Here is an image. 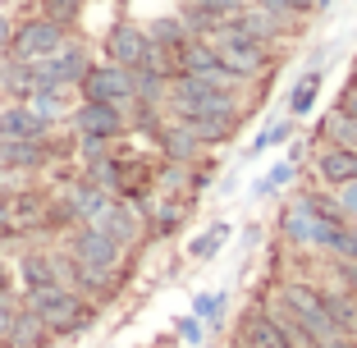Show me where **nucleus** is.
Listing matches in <instances>:
<instances>
[{
    "mask_svg": "<svg viewBox=\"0 0 357 348\" xmlns=\"http://www.w3.org/2000/svg\"><path fill=\"white\" fill-rule=\"evenodd\" d=\"M206 42L215 46V55L225 60V69H229L238 83H248L252 74H261L266 64H271V46H261L257 37H248V32H243L234 19H225L220 28L206 37Z\"/></svg>",
    "mask_w": 357,
    "mask_h": 348,
    "instance_id": "nucleus-1",
    "label": "nucleus"
},
{
    "mask_svg": "<svg viewBox=\"0 0 357 348\" xmlns=\"http://www.w3.org/2000/svg\"><path fill=\"white\" fill-rule=\"evenodd\" d=\"M28 307L46 321V330H51V335H69V330H83L87 321H92L87 298L78 294V289H69V285L32 289V294H28Z\"/></svg>",
    "mask_w": 357,
    "mask_h": 348,
    "instance_id": "nucleus-2",
    "label": "nucleus"
},
{
    "mask_svg": "<svg viewBox=\"0 0 357 348\" xmlns=\"http://www.w3.org/2000/svg\"><path fill=\"white\" fill-rule=\"evenodd\" d=\"M275 298H280V303L289 307L307 330H312V339L321 348H326L330 339H339L335 321H330V307H326V294H316L312 285H280V294H275Z\"/></svg>",
    "mask_w": 357,
    "mask_h": 348,
    "instance_id": "nucleus-3",
    "label": "nucleus"
},
{
    "mask_svg": "<svg viewBox=\"0 0 357 348\" xmlns=\"http://www.w3.org/2000/svg\"><path fill=\"white\" fill-rule=\"evenodd\" d=\"M64 42H69V28H64V23H55V19H28L23 28H14L10 51H5V55L19 60V64H32V60L55 55Z\"/></svg>",
    "mask_w": 357,
    "mask_h": 348,
    "instance_id": "nucleus-4",
    "label": "nucleus"
},
{
    "mask_svg": "<svg viewBox=\"0 0 357 348\" xmlns=\"http://www.w3.org/2000/svg\"><path fill=\"white\" fill-rule=\"evenodd\" d=\"M348 220H330V215H321V211H312L303 197L294 202V206H284V215H280V229H284V239H294V243H312V248H335V239H339V229H344Z\"/></svg>",
    "mask_w": 357,
    "mask_h": 348,
    "instance_id": "nucleus-5",
    "label": "nucleus"
},
{
    "mask_svg": "<svg viewBox=\"0 0 357 348\" xmlns=\"http://www.w3.org/2000/svg\"><path fill=\"white\" fill-rule=\"evenodd\" d=\"M83 101H110V106H124V101H137V69H124V64H92L87 78L78 83Z\"/></svg>",
    "mask_w": 357,
    "mask_h": 348,
    "instance_id": "nucleus-6",
    "label": "nucleus"
},
{
    "mask_svg": "<svg viewBox=\"0 0 357 348\" xmlns=\"http://www.w3.org/2000/svg\"><path fill=\"white\" fill-rule=\"evenodd\" d=\"M147 51H151V37H147V28L133 23V19H119L115 28L105 32V55H110V64L137 69V64L147 60Z\"/></svg>",
    "mask_w": 357,
    "mask_h": 348,
    "instance_id": "nucleus-7",
    "label": "nucleus"
},
{
    "mask_svg": "<svg viewBox=\"0 0 357 348\" xmlns=\"http://www.w3.org/2000/svg\"><path fill=\"white\" fill-rule=\"evenodd\" d=\"M74 133L78 137H119L124 133V110L110 106V101H83L74 110Z\"/></svg>",
    "mask_w": 357,
    "mask_h": 348,
    "instance_id": "nucleus-8",
    "label": "nucleus"
},
{
    "mask_svg": "<svg viewBox=\"0 0 357 348\" xmlns=\"http://www.w3.org/2000/svg\"><path fill=\"white\" fill-rule=\"evenodd\" d=\"M23 275V289H51V285H64V275H74V262H64V257H51V252H28L19 266Z\"/></svg>",
    "mask_w": 357,
    "mask_h": 348,
    "instance_id": "nucleus-9",
    "label": "nucleus"
},
{
    "mask_svg": "<svg viewBox=\"0 0 357 348\" xmlns=\"http://www.w3.org/2000/svg\"><path fill=\"white\" fill-rule=\"evenodd\" d=\"M51 165V147L42 137H0V169H42Z\"/></svg>",
    "mask_w": 357,
    "mask_h": 348,
    "instance_id": "nucleus-10",
    "label": "nucleus"
},
{
    "mask_svg": "<svg viewBox=\"0 0 357 348\" xmlns=\"http://www.w3.org/2000/svg\"><path fill=\"white\" fill-rule=\"evenodd\" d=\"M316 174H321V183H330V188L353 183L357 179V147H335V142H330V147L316 156Z\"/></svg>",
    "mask_w": 357,
    "mask_h": 348,
    "instance_id": "nucleus-11",
    "label": "nucleus"
},
{
    "mask_svg": "<svg viewBox=\"0 0 357 348\" xmlns=\"http://www.w3.org/2000/svg\"><path fill=\"white\" fill-rule=\"evenodd\" d=\"M238 348H289V339L280 335V326L271 321V312H248L238 321Z\"/></svg>",
    "mask_w": 357,
    "mask_h": 348,
    "instance_id": "nucleus-12",
    "label": "nucleus"
},
{
    "mask_svg": "<svg viewBox=\"0 0 357 348\" xmlns=\"http://www.w3.org/2000/svg\"><path fill=\"white\" fill-rule=\"evenodd\" d=\"M92 225H96V229L105 234V239H115L119 248L137 239V211H133V206H128V202H110V206H105V211L96 215Z\"/></svg>",
    "mask_w": 357,
    "mask_h": 348,
    "instance_id": "nucleus-13",
    "label": "nucleus"
},
{
    "mask_svg": "<svg viewBox=\"0 0 357 348\" xmlns=\"http://www.w3.org/2000/svg\"><path fill=\"white\" fill-rule=\"evenodd\" d=\"M46 119L37 115L32 106H23V101H14V106L0 110V137H46Z\"/></svg>",
    "mask_w": 357,
    "mask_h": 348,
    "instance_id": "nucleus-14",
    "label": "nucleus"
},
{
    "mask_svg": "<svg viewBox=\"0 0 357 348\" xmlns=\"http://www.w3.org/2000/svg\"><path fill=\"white\" fill-rule=\"evenodd\" d=\"M147 37H151V46H160V51H178L183 55V46L192 42V28L183 23V14H165V19L147 23Z\"/></svg>",
    "mask_w": 357,
    "mask_h": 348,
    "instance_id": "nucleus-15",
    "label": "nucleus"
},
{
    "mask_svg": "<svg viewBox=\"0 0 357 348\" xmlns=\"http://www.w3.org/2000/svg\"><path fill=\"white\" fill-rule=\"evenodd\" d=\"M234 23H238V28L248 32V37H257L261 46H271L275 37L284 32V19H280V14H271L266 5H257V10H248V5H243V10L234 14Z\"/></svg>",
    "mask_w": 357,
    "mask_h": 348,
    "instance_id": "nucleus-16",
    "label": "nucleus"
},
{
    "mask_svg": "<svg viewBox=\"0 0 357 348\" xmlns=\"http://www.w3.org/2000/svg\"><path fill=\"white\" fill-rule=\"evenodd\" d=\"M156 137H160V147H165V156H169V160H178V165H188V160L202 151V142H197V137H192L183 124H178V119H174V124H165Z\"/></svg>",
    "mask_w": 357,
    "mask_h": 348,
    "instance_id": "nucleus-17",
    "label": "nucleus"
},
{
    "mask_svg": "<svg viewBox=\"0 0 357 348\" xmlns=\"http://www.w3.org/2000/svg\"><path fill=\"white\" fill-rule=\"evenodd\" d=\"M46 335H51V330H46V321L28 307V312H19V317H14L10 348H37V344H46Z\"/></svg>",
    "mask_w": 357,
    "mask_h": 348,
    "instance_id": "nucleus-18",
    "label": "nucleus"
},
{
    "mask_svg": "<svg viewBox=\"0 0 357 348\" xmlns=\"http://www.w3.org/2000/svg\"><path fill=\"white\" fill-rule=\"evenodd\" d=\"M326 307L339 335H357V294H326Z\"/></svg>",
    "mask_w": 357,
    "mask_h": 348,
    "instance_id": "nucleus-19",
    "label": "nucleus"
},
{
    "mask_svg": "<svg viewBox=\"0 0 357 348\" xmlns=\"http://www.w3.org/2000/svg\"><path fill=\"white\" fill-rule=\"evenodd\" d=\"M316 92H321V69H312V74H303L298 78V87H294V96H289V115H307V110L316 106Z\"/></svg>",
    "mask_w": 357,
    "mask_h": 348,
    "instance_id": "nucleus-20",
    "label": "nucleus"
},
{
    "mask_svg": "<svg viewBox=\"0 0 357 348\" xmlns=\"http://www.w3.org/2000/svg\"><path fill=\"white\" fill-rule=\"evenodd\" d=\"M294 156H298V151H289V156H284L280 165H275L271 174H266V179L252 188V197H271L275 188H284V183H294V179H298V165H294Z\"/></svg>",
    "mask_w": 357,
    "mask_h": 348,
    "instance_id": "nucleus-21",
    "label": "nucleus"
},
{
    "mask_svg": "<svg viewBox=\"0 0 357 348\" xmlns=\"http://www.w3.org/2000/svg\"><path fill=\"white\" fill-rule=\"evenodd\" d=\"M289 137H294V115H289V119H275V124H266V133L252 137V151H248V156H261L266 147H280V142H289Z\"/></svg>",
    "mask_w": 357,
    "mask_h": 348,
    "instance_id": "nucleus-22",
    "label": "nucleus"
},
{
    "mask_svg": "<svg viewBox=\"0 0 357 348\" xmlns=\"http://www.w3.org/2000/svg\"><path fill=\"white\" fill-rule=\"evenodd\" d=\"M225 234H229V225H211L206 234H197V239L188 243V257H197V262H206V257H215L225 248Z\"/></svg>",
    "mask_w": 357,
    "mask_h": 348,
    "instance_id": "nucleus-23",
    "label": "nucleus"
},
{
    "mask_svg": "<svg viewBox=\"0 0 357 348\" xmlns=\"http://www.w3.org/2000/svg\"><path fill=\"white\" fill-rule=\"evenodd\" d=\"M83 14V0H42V19H55V23H69Z\"/></svg>",
    "mask_w": 357,
    "mask_h": 348,
    "instance_id": "nucleus-24",
    "label": "nucleus"
},
{
    "mask_svg": "<svg viewBox=\"0 0 357 348\" xmlns=\"http://www.w3.org/2000/svg\"><path fill=\"white\" fill-rule=\"evenodd\" d=\"M183 215H188V206H178L174 197H165L156 206V225H151V229H156V234H169V229H178V225H183Z\"/></svg>",
    "mask_w": 357,
    "mask_h": 348,
    "instance_id": "nucleus-25",
    "label": "nucleus"
},
{
    "mask_svg": "<svg viewBox=\"0 0 357 348\" xmlns=\"http://www.w3.org/2000/svg\"><path fill=\"white\" fill-rule=\"evenodd\" d=\"M330 252H335L339 262H357V229H353V225H344V229H339V239H335V248H330Z\"/></svg>",
    "mask_w": 357,
    "mask_h": 348,
    "instance_id": "nucleus-26",
    "label": "nucleus"
},
{
    "mask_svg": "<svg viewBox=\"0 0 357 348\" xmlns=\"http://www.w3.org/2000/svg\"><path fill=\"white\" fill-rule=\"evenodd\" d=\"M192 5H202V10H211V14H215V19H234V14H238L243 10V5H248V0H192Z\"/></svg>",
    "mask_w": 357,
    "mask_h": 348,
    "instance_id": "nucleus-27",
    "label": "nucleus"
},
{
    "mask_svg": "<svg viewBox=\"0 0 357 348\" xmlns=\"http://www.w3.org/2000/svg\"><path fill=\"white\" fill-rule=\"evenodd\" d=\"M197 317L202 321H220V307H225V294H197Z\"/></svg>",
    "mask_w": 357,
    "mask_h": 348,
    "instance_id": "nucleus-28",
    "label": "nucleus"
},
{
    "mask_svg": "<svg viewBox=\"0 0 357 348\" xmlns=\"http://www.w3.org/2000/svg\"><path fill=\"white\" fill-rule=\"evenodd\" d=\"M14 317H19V307H14V298H10V294H0V344H10Z\"/></svg>",
    "mask_w": 357,
    "mask_h": 348,
    "instance_id": "nucleus-29",
    "label": "nucleus"
},
{
    "mask_svg": "<svg viewBox=\"0 0 357 348\" xmlns=\"http://www.w3.org/2000/svg\"><path fill=\"white\" fill-rule=\"evenodd\" d=\"M271 14H280V19H289V14H307L312 10V0H261Z\"/></svg>",
    "mask_w": 357,
    "mask_h": 348,
    "instance_id": "nucleus-30",
    "label": "nucleus"
},
{
    "mask_svg": "<svg viewBox=\"0 0 357 348\" xmlns=\"http://www.w3.org/2000/svg\"><path fill=\"white\" fill-rule=\"evenodd\" d=\"M339 211H344L348 220H357V179L339 188Z\"/></svg>",
    "mask_w": 357,
    "mask_h": 348,
    "instance_id": "nucleus-31",
    "label": "nucleus"
},
{
    "mask_svg": "<svg viewBox=\"0 0 357 348\" xmlns=\"http://www.w3.org/2000/svg\"><path fill=\"white\" fill-rule=\"evenodd\" d=\"M339 110H344L348 119H357V83H353V87L344 92V101H339Z\"/></svg>",
    "mask_w": 357,
    "mask_h": 348,
    "instance_id": "nucleus-32",
    "label": "nucleus"
},
{
    "mask_svg": "<svg viewBox=\"0 0 357 348\" xmlns=\"http://www.w3.org/2000/svg\"><path fill=\"white\" fill-rule=\"evenodd\" d=\"M178 335L188 339V344H197V339H202V326H197V321H178Z\"/></svg>",
    "mask_w": 357,
    "mask_h": 348,
    "instance_id": "nucleus-33",
    "label": "nucleus"
},
{
    "mask_svg": "<svg viewBox=\"0 0 357 348\" xmlns=\"http://www.w3.org/2000/svg\"><path fill=\"white\" fill-rule=\"evenodd\" d=\"M10 37H14V28H10V19H5V14H0V55L10 51Z\"/></svg>",
    "mask_w": 357,
    "mask_h": 348,
    "instance_id": "nucleus-34",
    "label": "nucleus"
},
{
    "mask_svg": "<svg viewBox=\"0 0 357 348\" xmlns=\"http://www.w3.org/2000/svg\"><path fill=\"white\" fill-rule=\"evenodd\" d=\"M326 348H357V344H353V339H344V335H339V339H330Z\"/></svg>",
    "mask_w": 357,
    "mask_h": 348,
    "instance_id": "nucleus-35",
    "label": "nucleus"
},
{
    "mask_svg": "<svg viewBox=\"0 0 357 348\" xmlns=\"http://www.w3.org/2000/svg\"><path fill=\"white\" fill-rule=\"evenodd\" d=\"M5 215H10V197L0 192V225H5Z\"/></svg>",
    "mask_w": 357,
    "mask_h": 348,
    "instance_id": "nucleus-36",
    "label": "nucleus"
},
{
    "mask_svg": "<svg viewBox=\"0 0 357 348\" xmlns=\"http://www.w3.org/2000/svg\"><path fill=\"white\" fill-rule=\"evenodd\" d=\"M330 5H335V0H312V10H330Z\"/></svg>",
    "mask_w": 357,
    "mask_h": 348,
    "instance_id": "nucleus-37",
    "label": "nucleus"
},
{
    "mask_svg": "<svg viewBox=\"0 0 357 348\" xmlns=\"http://www.w3.org/2000/svg\"><path fill=\"white\" fill-rule=\"evenodd\" d=\"M5 239H10V225H0V243H5Z\"/></svg>",
    "mask_w": 357,
    "mask_h": 348,
    "instance_id": "nucleus-38",
    "label": "nucleus"
},
{
    "mask_svg": "<svg viewBox=\"0 0 357 348\" xmlns=\"http://www.w3.org/2000/svg\"><path fill=\"white\" fill-rule=\"evenodd\" d=\"M0 294H5V271H0Z\"/></svg>",
    "mask_w": 357,
    "mask_h": 348,
    "instance_id": "nucleus-39",
    "label": "nucleus"
},
{
    "mask_svg": "<svg viewBox=\"0 0 357 348\" xmlns=\"http://www.w3.org/2000/svg\"><path fill=\"white\" fill-rule=\"evenodd\" d=\"M353 83H357V78H353Z\"/></svg>",
    "mask_w": 357,
    "mask_h": 348,
    "instance_id": "nucleus-40",
    "label": "nucleus"
}]
</instances>
